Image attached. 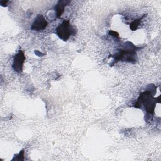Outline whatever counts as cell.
<instances>
[{
    "label": "cell",
    "instance_id": "obj_1",
    "mask_svg": "<svg viewBox=\"0 0 161 161\" xmlns=\"http://www.w3.org/2000/svg\"><path fill=\"white\" fill-rule=\"evenodd\" d=\"M150 87L151 89H147L140 94L133 106L136 108H141L143 106L147 114L153 115L156 105V99H154L152 95L155 92V87L152 85Z\"/></svg>",
    "mask_w": 161,
    "mask_h": 161
},
{
    "label": "cell",
    "instance_id": "obj_7",
    "mask_svg": "<svg viewBox=\"0 0 161 161\" xmlns=\"http://www.w3.org/2000/svg\"><path fill=\"white\" fill-rule=\"evenodd\" d=\"M145 16H146V15L145 14L143 16H142V17H141V18H138V19H135L133 21H132V22L130 23V29H131V30H133V31L136 30L138 28V26L140 25L142 19Z\"/></svg>",
    "mask_w": 161,
    "mask_h": 161
},
{
    "label": "cell",
    "instance_id": "obj_3",
    "mask_svg": "<svg viewBox=\"0 0 161 161\" xmlns=\"http://www.w3.org/2000/svg\"><path fill=\"white\" fill-rule=\"evenodd\" d=\"M55 33L63 41H67L71 35H75V29L70 24L69 20H64L56 28Z\"/></svg>",
    "mask_w": 161,
    "mask_h": 161
},
{
    "label": "cell",
    "instance_id": "obj_2",
    "mask_svg": "<svg viewBox=\"0 0 161 161\" xmlns=\"http://www.w3.org/2000/svg\"><path fill=\"white\" fill-rule=\"evenodd\" d=\"M141 48L136 47L134 46L131 42H130L129 47L127 49H122L119 51L114 57L113 64L116 63L118 61H124L134 63L136 61V49H140Z\"/></svg>",
    "mask_w": 161,
    "mask_h": 161
},
{
    "label": "cell",
    "instance_id": "obj_6",
    "mask_svg": "<svg viewBox=\"0 0 161 161\" xmlns=\"http://www.w3.org/2000/svg\"><path fill=\"white\" fill-rule=\"evenodd\" d=\"M70 3V1H65L62 0L58 1L57 4L55 6V11L56 13V18H59L63 14L65 8Z\"/></svg>",
    "mask_w": 161,
    "mask_h": 161
},
{
    "label": "cell",
    "instance_id": "obj_5",
    "mask_svg": "<svg viewBox=\"0 0 161 161\" xmlns=\"http://www.w3.org/2000/svg\"><path fill=\"white\" fill-rule=\"evenodd\" d=\"M48 23L47 22V21L45 20V18L43 16V15L42 14H38L36 18L35 19L31 29L33 30H36V31H40V30H44L47 26Z\"/></svg>",
    "mask_w": 161,
    "mask_h": 161
},
{
    "label": "cell",
    "instance_id": "obj_8",
    "mask_svg": "<svg viewBox=\"0 0 161 161\" xmlns=\"http://www.w3.org/2000/svg\"><path fill=\"white\" fill-rule=\"evenodd\" d=\"M109 34H110L111 36H114V38H118V37H119V35L118 34V33L116 32V31H109Z\"/></svg>",
    "mask_w": 161,
    "mask_h": 161
},
{
    "label": "cell",
    "instance_id": "obj_4",
    "mask_svg": "<svg viewBox=\"0 0 161 161\" xmlns=\"http://www.w3.org/2000/svg\"><path fill=\"white\" fill-rule=\"evenodd\" d=\"M25 59H26V57L24 54V52L21 50H19L18 53L15 55L13 58L12 67L14 71L19 73L22 72L23 66V64L25 62Z\"/></svg>",
    "mask_w": 161,
    "mask_h": 161
}]
</instances>
